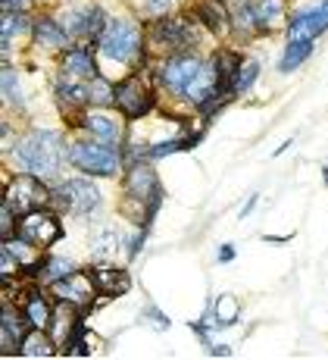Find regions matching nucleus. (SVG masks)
I'll use <instances>...</instances> for the list:
<instances>
[{"instance_id": "obj_1", "label": "nucleus", "mask_w": 328, "mask_h": 360, "mask_svg": "<svg viewBox=\"0 0 328 360\" xmlns=\"http://www.w3.org/2000/svg\"><path fill=\"white\" fill-rule=\"evenodd\" d=\"M16 160L25 172L38 179H53L60 172V163H63V150H60V135L57 131H47V129H38L32 135H25L16 148Z\"/></svg>"}, {"instance_id": "obj_2", "label": "nucleus", "mask_w": 328, "mask_h": 360, "mask_svg": "<svg viewBox=\"0 0 328 360\" xmlns=\"http://www.w3.org/2000/svg\"><path fill=\"white\" fill-rule=\"evenodd\" d=\"M69 163L91 176H116L122 169V154L116 144L107 141H75L69 148Z\"/></svg>"}, {"instance_id": "obj_3", "label": "nucleus", "mask_w": 328, "mask_h": 360, "mask_svg": "<svg viewBox=\"0 0 328 360\" xmlns=\"http://www.w3.org/2000/svg\"><path fill=\"white\" fill-rule=\"evenodd\" d=\"M100 53L113 63H138L141 60V32L129 19H113L100 34Z\"/></svg>"}, {"instance_id": "obj_4", "label": "nucleus", "mask_w": 328, "mask_h": 360, "mask_svg": "<svg viewBox=\"0 0 328 360\" xmlns=\"http://www.w3.org/2000/svg\"><path fill=\"white\" fill-rule=\"evenodd\" d=\"M284 22V0H247L235 13V29L241 32H272Z\"/></svg>"}, {"instance_id": "obj_5", "label": "nucleus", "mask_w": 328, "mask_h": 360, "mask_svg": "<svg viewBox=\"0 0 328 360\" xmlns=\"http://www.w3.org/2000/svg\"><path fill=\"white\" fill-rule=\"evenodd\" d=\"M41 182H44V179L32 176V172H25V176H16L10 185H6L4 204L10 207L13 213H32V210H38V207H47L53 200V195Z\"/></svg>"}, {"instance_id": "obj_6", "label": "nucleus", "mask_w": 328, "mask_h": 360, "mask_svg": "<svg viewBox=\"0 0 328 360\" xmlns=\"http://www.w3.org/2000/svg\"><path fill=\"white\" fill-rule=\"evenodd\" d=\"M16 235L22 241H29V245H34L38 251H47L63 235V226L51 210L38 207V210H32V213H22V223L16 226Z\"/></svg>"}, {"instance_id": "obj_7", "label": "nucleus", "mask_w": 328, "mask_h": 360, "mask_svg": "<svg viewBox=\"0 0 328 360\" xmlns=\"http://www.w3.org/2000/svg\"><path fill=\"white\" fill-rule=\"evenodd\" d=\"M200 66H204V60L191 57V53H172V57L163 63V69H159V82H163V88L169 94L188 98V88L194 85Z\"/></svg>"}, {"instance_id": "obj_8", "label": "nucleus", "mask_w": 328, "mask_h": 360, "mask_svg": "<svg viewBox=\"0 0 328 360\" xmlns=\"http://www.w3.org/2000/svg\"><path fill=\"white\" fill-rule=\"evenodd\" d=\"M125 191L135 204H144L147 213H144V229L150 226L153 213L159 210V182H157V172H150L147 166H135L129 172V182H125Z\"/></svg>"}, {"instance_id": "obj_9", "label": "nucleus", "mask_w": 328, "mask_h": 360, "mask_svg": "<svg viewBox=\"0 0 328 360\" xmlns=\"http://www.w3.org/2000/svg\"><path fill=\"white\" fill-rule=\"evenodd\" d=\"M150 38L159 41V51H169V53H188L197 44V32L185 19H163V22H157L150 29Z\"/></svg>"}, {"instance_id": "obj_10", "label": "nucleus", "mask_w": 328, "mask_h": 360, "mask_svg": "<svg viewBox=\"0 0 328 360\" xmlns=\"http://www.w3.org/2000/svg\"><path fill=\"white\" fill-rule=\"evenodd\" d=\"M53 200H57L63 210L91 213L100 204V191H97V185L88 182V179H72V182H63L60 188L53 191Z\"/></svg>"}, {"instance_id": "obj_11", "label": "nucleus", "mask_w": 328, "mask_h": 360, "mask_svg": "<svg viewBox=\"0 0 328 360\" xmlns=\"http://www.w3.org/2000/svg\"><path fill=\"white\" fill-rule=\"evenodd\" d=\"M116 107L122 110L125 116H131V120H141L144 113H150L153 107V98L147 91V85H144L141 79H122L119 85H116Z\"/></svg>"}, {"instance_id": "obj_12", "label": "nucleus", "mask_w": 328, "mask_h": 360, "mask_svg": "<svg viewBox=\"0 0 328 360\" xmlns=\"http://www.w3.org/2000/svg\"><path fill=\"white\" fill-rule=\"evenodd\" d=\"M51 288H53V295H57L60 301L75 304L79 310H88L91 304H94V295H97L94 279H91V276H81V273H72V276H66V279H60V282H51Z\"/></svg>"}, {"instance_id": "obj_13", "label": "nucleus", "mask_w": 328, "mask_h": 360, "mask_svg": "<svg viewBox=\"0 0 328 360\" xmlns=\"http://www.w3.org/2000/svg\"><path fill=\"white\" fill-rule=\"evenodd\" d=\"M328 29V0H322V4H316L313 10L300 13V16L294 19V22L288 25V38L291 41H300V38H316V34H322Z\"/></svg>"}, {"instance_id": "obj_14", "label": "nucleus", "mask_w": 328, "mask_h": 360, "mask_svg": "<svg viewBox=\"0 0 328 360\" xmlns=\"http://www.w3.org/2000/svg\"><path fill=\"white\" fill-rule=\"evenodd\" d=\"M79 326H81V323H79V307H75V304H69V301H60L57 310H53V316H51L53 342L66 345V338L75 335V329H79Z\"/></svg>"}, {"instance_id": "obj_15", "label": "nucleus", "mask_w": 328, "mask_h": 360, "mask_svg": "<svg viewBox=\"0 0 328 360\" xmlns=\"http://www.w3.org/2000/svg\"><path fill=\"white\" fill-rule=\"evenodd\" d=\"M63 72H66L69 79H79V82L94 79L97 63H94L88 47H69V51H63Z\"/></svg>"}, {"instance_id": "obj_16", "label": "nucleus", "mask_w": 328, "mask_h": 360, "mask_svg": "<svg viewBox=\"0 0 328 360\" xmlns=\"http://www.w3.org/2000/svg\"><path fill=\"white\" fill-rule=\"evenodd\" d=\"M91 279H94L97 292L107 295V297H119L131 288V279L129 273H122V269H113V266H97L94 273H91Z\"/></svg>"}, {"instance_id": "obj_17", "label": "nucleus", "mask_w": 328, "mask_h": 360, "mask_svg": "<svg viewBox=\"0 0 328 360\" xmlns=\"http://www.w3.org/2000/svg\"><path fill=\"white\" fill-rule=\"evenodd\" d=\"M22 316H25V326H29V329H47V326H51L53 310L47 307L44 295H41L38 288H32V292L25 295V301H22Z\"/></svg>"}, {"instance_id": "obj_18", "label": "nucleus", "mask_w": 328, "mask_h": 360, "mask_svg": "<svg viewBox=\"0 0 328 360\" xmlns=\"http://www.w3.org/2000/svg\"><path fill=\"white\" fill-rule=\"evenodd\" d=\"M22 323H25V316L19 320L16 310L4 307V314H0V345H4V354H16V351L22 348V338H25Z\"/></svg>"}, {"instance_id": "obj_19", "label": "nucleus", "mask_w": 328, "mask_h": 360, "mask_svg": "<svg viewBox=\"0 0 328 360\" xmlns=\"http://www.w3.org/2000/svg\"><path fill=\"white\" fill-rule=\"evenodd\" d=\"M32 38H34V44L44 47V51H63V47H66V41H69V34H66L63 25L51 22V19H41V22H34Z\"/></svg>"}, {"instance_id": "obj_20", "label": "nucleus", "mask_w": 328, "mask_h": 360, "mask_svg": "<svg viewBox=\"0 0 328 360\" xmlns=\"http://www.w3.org/2000/svg\"><path fill=\"white\" fill-rule=\"evenodd\" d=\"M81 126L91 138H97V141H107V144H116L122 138V126L113 120V116H85L81 120Z\"/></svg>"}, {"instance_id": "obj_21", "label": "nucleus", "mask_w": 328, "mask_h": 360, "mask_svg": "<svg viewBox=\"0 0 328 360\" xmlns=\"http://www.w3.org/2000/svg\"><path fill=\"white\" fill-rule=\"evenodd\" d=\"M57 98H60V103L63 107H85V103L91 101V88L88 85H81L79 79H63V82H57Z\"/></svg>"}, {"instance_id": "obj_22", "label": "nucleus", "mask_w": 328, "mask_h": 360, "mask_svg": "<svg viewBox=\"0 0 328 360\" xmlns=\"http://www.w3.org/2000/svg\"><path fill=\"white\" fill-rule=\"evenodd\" d=\"M216 69H219L222 91L232 94L235 91V79H238V69H241V60L235 57L232 51H219V53H216Z\"/></svg>"}, {"instance_id": "obj_23", "label": "nucleus", "mask_w": 328, "mask_h": 360, "mask_svg": "<svg viewBox=\"0 0 328 360\" xmlns=\"http://www.w3.org/2000/svg\"><path fill=\"white\" fill-rule=\"evenodd\" d=\"M310 53H313V41H310V38L288 41V47H284L282 60H278V69H282V72H291V69H297L306 57H310Z\"/></svg>"}, {"instance_id": "obj_24", "label": "nucleus", "mask_w": 328, "mask_h": 360, "mask_svg": "<svg viewBox=\"0 0 328 360\" xmlns=\"http://www.w3.org/2000/svg\"><path fill=\"white\" fill-rule=\"evenodd\" d=\"M53 335H47L44 329H32L29 335L22 338V354L25 357H51L53 354Z\"/></svg>"}, {"instance_id": "obj_25", "label": "nucleus", "mask_w": 328, "mask_h": 360, "mask_svg": "<svg viewBox=\"0 0 328 360\" xmlns=\"http://www.w3.org/2000/svg\"><path fill=\"white\" fill-rule=\"evenodd\" d=\"M200 13H204V19H206V25L213 32H219V34H225L228 32V13H225V6H222V0H206L204 6H200Z\"/></svg>"}, {"instance_id": "obj_26", "label": "nucleus", "mask_w": 328, "mask_h": 360, "mask_svg": "<svg viewBox=\"0 0 328 360\" xmlns=\"http://www.w3.org/2000/svg\"><path fill=\"white\" fill-rule=\"evenodd\" d=\"M38 273H44L47 282H60V279H66V276H72L75 266H72V260L57 257V260H44V263H41Z\"/></svg>"}, {"instance_id": "obj_27", "label": "nucleus", "mask_w": 328, "mask_h": 360, "mask_svg": "<svg viewBox=\"0 0 328 360\" xmlns=\"http://www.w3.org/2000/svg\"><path fill=\"white\" fill-rule=\"evenodd\" d=\"M25 29H29V22H25L22 13L4 10V29H0V44H4V51H6V44H10L13 34H16V32H25Z\"/></svg>"}, {"instance_id": "obj_28", "label": "nucleus", "mask_w": 328, "mask_h": 360, "mask_svg": "<svg viewBox=\"0 0 328 360\" xmlns=\"http://www.w3.org/2000/svg\"><path fill=\"white\" fill-rule=\"evenodd\" d=\"M235 316H238V301L232 295H222L216 301V326H232Z\"/></svg>"}, {"instance_id": "obj_29", "label": "nucleus", "mask_w": 328, "mask_h": 360, "mask_svg": "<svg viewBox=\"0 0 328 360\" xmlns=\"http://www.w3.org/2000/svg\"><path fill=\"white\" fill-rule=\"evenodd\" d=\"M0 88H4V101L10 103H22V88H19V75L13 69L4 66V75H0Z\"/></svg>"}, {"instance_id": "obj_30", "label": "nucleus", "mask_w": 328, "mask_h": 360, "mask_svg": "<svg viewBox=\"0 0 328 360\" xmlns=\"http://www.w3.org/2000/svg\"><path fill=\"white\" fill-rule=\"evenodd\" d=\"M88 88H91V101H94V103H110V101H116V85H110V82L100 79V75H94Z\"/></svg>"}, {"instance_id": "obj_31", "label": "nucleus", "mask_w": 328, "mask_h": 360, "mask_svg": "<svg viewBox=\"0 0 328 360\" xmlns=\"http://www.w3.org/2000/svg\"><path fill=\"white\" fill-rule=\"evenodd\" d=\"M256 75H260V63H256V60H244L238 69V79H235V91H247Z\"/></svg>"}, {"instance_id": "obj_32", "label": "nucleus", "mask_w": 328, "mask_h": 360, "mask_svg": "<svg viewBox=\"0 0 328 360\" xmlns=\"http://www.w3.org/2000/svg\"><path fill=\"white\" fill-rule=\"evenodd\" d=\"M116 245H119V235H116V229H103L94 238V254H97V257H103V254L110 257V254L116 251Z\"/></svg>"}, {"instance_id": "obj_33", "label": "nucleus", "mask_w": 328, "mask_h": 360, "mask_svg": "<svg viewBox=\"0 0 328 360\" xmlns=\"http://www.w3.org/2000/svg\"><path fill=\"white\" fill-rule=\"evenodd\" d=\"M169 6H172V0H147V13H150V16H163Z\"/></svg>"}, {"instance_id": "obj_34", "label": "nucleus", "mask_w": 328, "mask_h": 360, "mask_svg": "<svg viewBox=\"0 0 328 360\" xmlns=\"http://www.w3.org/2000/svg\"><path fill=\"white\" fill-rule=\"evenodd\" d=\"M32 6V0H4V10L10 13H25Z\"/></svg>"}, {"instance_id": "obj_35", "label": "nucleus", "mask_w": 328, "mask_h": 360, "mask_svg": "<svg viewBox=\"0 0 328 360\" xmlns=\"http://www.w3.org/2000/svg\"><path fill=\"white\" fill-rule=\"evenodd\" d=\"M219 260H222V263L235 260V248H232V245H222V251H219Z\"/></svg>"}, {"instance_id": "obj_36", "label": "nucleus", "mask_w": 328, "mask_h": 360, "mask_svg": "<svg viewBox=\"0 0 328 360\" xmlns=\"http://www.w3.org/2000/svg\"><path fill=\"white\" fill-rule=\"evenodd\" d=\"M213 354H216V357H228V354H232V351H228L225 345H216V351H213Z\"/></svg>"}, {"instance_id": "obj_37", "label": "nucleus", "mask_w": 328, "mask_h": 360, "mask_svg": "<svg viewBox=\"0 0 328 360\" xmlns=\"http://www.w3.org/2000/svg\"><path fill=\"white\" fill-rule=\"evenodd\" d=\"M325 185H328V166H325Z\"/></svg>"}]
</instances>
